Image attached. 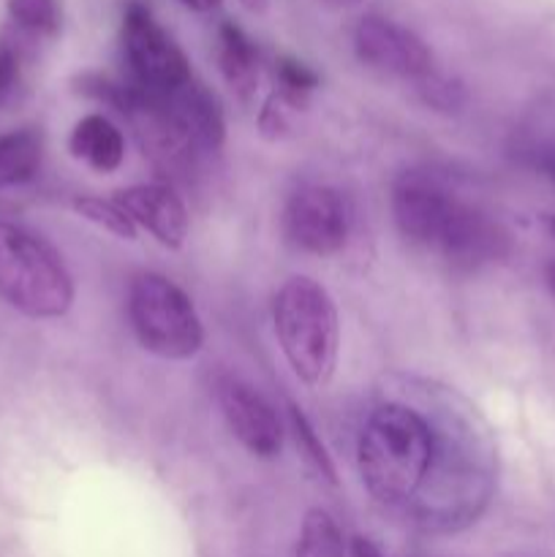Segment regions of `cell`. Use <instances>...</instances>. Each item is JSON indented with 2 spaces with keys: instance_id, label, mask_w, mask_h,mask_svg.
<instances>
[{
  "instance_id": "6da1fadb",
  "label": "cell",
  "mask_w": 555,
  "mask_h": 557,
  "mask_svg": "<svg viewBox=\"0 0 555 557\" xmlns=\"http://www.w3.org/2000/svg\"><path fill=\"white\" fill-rule=\"evenodd\" d=\"M435 457L430 424L414 408L381 406L359 435V476L384 504H403L428 479Z\"/></svg>"
},
{
  "instance_id": "7a4b0ae2",
  "label": "cell",
  "mask_w": 555,
  "mask_h": 557,
  "mask_svg": "<svg viewBox=\"0 0 555 557\" xmlns=\"http://www.w3.org/2000/svg\"><path fill=\"white\" fill-rule=\"evenodd\" d=\"M275 335L288 364L310 386H324L337 362V310L324 286L310 277H288L272 305Z\"/></svg>"
},
{
  "instance_id": "3957f363",
  "label": "cell",
  "mask_w": 555,
  "mask_h": 557,
  "mask_svg": "<svg viewBox=\"0 0 555 557\" xmlns=\"http://www.w3.org/2000/svg\"><path fill=\"white\" fill-rule=\"evenodd\" d=\"M0 297L30 319H58L74 302L63 256L30 228L0 221Z\"/></svg>"
},
{
  "instance_id": "277c9868",
  "label": "cell",
  "mask_w": 555,
  "mask_h": 557,
  "mask_svg": "<svg viewBox=\"0 0 555 557\" xmlns=\"http://www.w3.org/2000/svg\"><path fill=\"white\" fill-rule=\"evenodd\" d=\"M128 319L136 337L163 359H188L205 343V330L194 302L169 277L145 272L131 283Z\"/></svg>"
},
{
  "instance_id": "5b68a950",
  "label": "cell",
  "mask_w": 555,
  "mask_h": 557,
  "mask_svg": "<svg viewBox=\"0 0 555 557\" xmlns=\"http://www.w3.org/2000/svg\"><path fill=\"white\" fill-rule=\"evenodd\" d=\"M123 47L136 87L147 92H172L188 85L190 63L172 36L163 30L145 3H128L123 14Z\"/></svg>"
},
{
  "instance_id": "8992f818",
  "label": "cell",
  "mask_w": 555,
  "mask_h": 557,
  "mask_svg": "<svg viewBox=\"0 0 555 557\" xmlns=\"http://www.w3.org/2000/svg\"><path fill=\"white\" fill-rule=\"evenodd\" d=\"M286 234L297 248L313 256H332L351 234L354 212L346 196L326 185L297 190L286 207Z\"/></svg>"
},
{
  "instance_id": "52a82bcc",
  "label": "cell",
  "mask_w": 555,
  "mask_h": 557,
  "mask_svg": "<svg viewBox=\"0 0 555 557\" xmlns=\"http://www.w3.org/2000/svg\"><path fill=\"white\" fill-rule=\"evenodd\" d=\"M354 49L365 65L384 71V74L417 82L433 74V54H430L428 44L417 33L384 20V16H365L359 22L354 30Z\"/></svg>"
},
{
  "instance_id": "ba28073f",
  "label": "cell",
  "mask_w": 555,
  "mask_h": 557,
  "mask_svg": "<svg viewBox=\"0 0 555 557\" xmlns=\"http://www.w3.org/2000/svg\"><path fill=\"white\" fill-rule=\"evenodd\" d=\"M218 406L234 438L256 457H275L283 444V430L270 403L237 379L218 384Z\"/></svg>"
},
{
  "instance_id": "9c48e42d",
  "label": "cell",
  "mask_w": 555,
  "mask_h": 557,
  "mask_svg": "<svg viewBox=\"0 0 555 557\" xmlns=\"http://www.w3.org/2000/svg\"><path fill=\"white\" fill-rule=\"evenodd\" d=\"M435 250L460 270H477L509 253V234L488 215L457 201Z\"/></svg>"
},
{
  "instance_id": "30bf717a",
  "label": "cell",
  "mask_w": 555,
  "mask_h": 557,
  "mask_svg": "<svg viewBox=\"0 0 555 557\" xmlns=\"http://www.w3.org/2000/svg\"><path fill=\"white\" fill-rule=\"evenodd\" d=\"M457 199L428 180H403L392 196V212L403 237L422 248H439V239L455 212Z\"/></svg>"
},
{
  "instance_id": "8fae6325",
  "label": "cell",
  "mask_w": 555,
  "mask_h": 557,
  "mask_svg": "<svg viewBox=\"0 0 555 557\" xmlns=\"http://www.w3.org/2000/svg\"><path fill=\"white\" fill-rule=\"evenodd\" d=\"M114 205L134 221V226L147 228L166 248H180L188 234V212L180 196L166 185H134L114 196Z\"/></svg>"
},
{
  "instance_id": "7c38bea8",
  "label": "cell",
  "mask_w": 555,
  "mask_h": 557,
  "mask_svg": "<svg viewBox=\"0 0 555 557\" xmlns=\"http://www.w3.org/2000/svg\"><path fill=\"white\" fill-rule=\"evenodd\" d=\"M69 150L96 172H114L125 158L123 134L103 114H87L74 125L69 136Z\"/></svg>"
},
{
  "instance_id": "4fadbf2b",
  "label": "cell",
  "mask_w": 555,
  "mask_h": 557,
  "mask_svg": "<svg viewBox=\"0 0 555 557\" xmlns=\"http://www.w3.org/2000/svg\"><path fill=\"white\" fill-rule=\"evenodd\" d=\"M218 60H221V71L226 76L229 87L237 92L243 101H250L259 87V52H256L254 41L245 36V30L234 22H223L221 33H218Z\"/></svg>"
},
{
  "instance_id": "5bb4252c",
  "label": "cell",
  "mask_w": 555,
  "mask_h": 557,
  "mask_svg": "<svg viewBox=\"0 0 555 557\" xmlns=\"http://www.w3.org/2000/svg\"><path fill=\"white\" fill-rule=\"evenodd\" d=\"M41 136L30 128L0 134V190L36 177L41 166Z\"/></svg>"
},
{
  "instance_id": "9a60e30c",
  "label": "cell",
  "mask_w": 555,
  "mask_h": 557,
  "mask_svg": "<svg viewBox=\"0 0 555 557\" xmlns=\"http://www.w3.org/2000/svg\"><path fill=\"white\" fill-rule=\"evenodd\" d=\"M297 557H343V536L324 509H310L299 531Z\"/></svg>"
},
{
  "instance_id": "2e32d148",
  "label": "cell",
  "mask_w": 555,
  "mask_h": 557,
  "mask_svg": "<svg viewBox=\"0 0 555 557\" xmlns=\"http://www.w3.org/2000/svg\"><path fill=\"white\" fill-rule=\"evenodd\" d=\"M5 9L22 36H54L60 30L58 0H9Z\"/></svg>"
},
{
  "instance_id": "e0dca14e",
  "label": "cell",
  "mask_w": 555,
  "mask_h": 557,
  "mask_svg": "<svg viewBox=\"0 0 555 557\" xmlns=\"http://www.w3.org/2000/svg\"><path fill=\"white\" fill-rule=\"evenodd\" d=\"M74 210L79 212L82 218H87L90 223H96V226L107 228V232L114 234V237L120 239L136 237L134 221H131V218L114 205V201L96 199V196H79V199L74 201Z\"/></svg>"
},
{
  "instance_id": "ac0fdd59",
  "label": "cell",
  "mask_w": 555,
  "mask_h": 557,
  "mask_svg": "<svg viewBox=\"0 0 555 557\" xmlns=\"http://www.w3.org/2000/svg\"><path fill=\"white\" fill-rule=\"evenodd\" d=\"M278 82H281V96L286 101H292L297 107L316 85H319V74L313 69H308L305 63L294 58H281L275 65Z\"/></svg>"
},
{
  "instance_id": "d6986e66",
  "label": "cell",
  "mask_w": 555,
  "mask_h": 557,
  "mask_svg": "<svg viewBox=\"0 0 555 557\" xmlns=\"http://www.w3.org/2000/svg\"><path fill=\"white\" fill-rule=\"evenodd\" d=\"M288 417H292V428H294V435H297L299 449H303L305 455L310 457V462H313V466L319 468L321 476L330 479V482H335V468H332L330 455H326L324 444H321V441H319L316 430L310 428V422H308V419H305V413L299 411L297 406H292V408H288Z\"/></svg>"
},
{
  "instance_id": "ffe728a7",
  "label": "cell",
  "mask_w": 555,
  "mask_h": 557,
  "mask_svg": "<svg viewBox=\"0 0 555 557\" xmlns=\"http://www.w3.org/2000/svg\"><path fill=\"white\" fill-rule=\"evenodd\" d=\"M422 92H424V98L433 103V107L455 109L457 103L462 101L460 85H455V82L439 79V76H433V74L424 76V79H422Z\"/></svg>"
},
{
  "instance_id": "44dd1931",
  "label": "cell",
  "mask_w": 555,
  "mask_h": 557,
  "mask_svg": "<svg viewBox=\"0 0 555 557\" xmlns=\"http://www.w3.org/2000/svg\"><path fill=\"white\" fill-rule=\"evenodd\" d=\"M351 553H354V557H384L373 542H368V539H362V536L354 539Z\"/></svg>"
},
{
  "instance_id": "7402d4cb",
  "label": "cell",
  "mask_w": 555,
  "mask_h": 557,
  "mask_svg": "<svg viewBox=\"0 0 555 557\" xmlns=\"http://www.w3.org/2000/svg\"><path fill=\"white\" fill-rule=\"evenodd\" d=\"M180 3L188 5L190 11H199V14H205V11H215L223 0H180Z\"/></svg>"
},
{
  "instance_id": "603a6c76",
  "label": "cell",
  "mask_w": 555,
  "mask_h": 557,
  "mask_svg": "<svg viewBox=\"0 0 555 557\" xmlns=\"http://www.w3.org/2000/svg\"><path fill=\"white\" fill-rule=\"evenodd\" d=\"M239 3H243L248 11H254V14H261V11H267L270 0H239Z\"/></svg>"
},
{
  "instance_id": "cb8c5ba5",
  "label": "cell",
  "mask_w": 555,
  "mask_h": 557,
  "mask_svg": "<svg viewBox=\"0 0 555 557\" xmlns=\"http://www.w3.org/2000/svg\"><path fill=\"white\" fill-rule=\"evenodd\" d=\"M544 172H547V177L555 183V152L553 156H547V161H544Z\"/></svg>"
},
{
  "instance_id": "d4e9b609",
  "label": "cell",
  "mask_w": 555,
  "mask_h": 557,
  "mask_svg": "<svg viewBox=\"0 0 555 557\" xmlns=\"http://www.w3.org/2000/svg\"><path fill=\"white\" fill-rule=\"evenodd\" d=\"M330 5H337V9H351V5L362 3V0H326Z\"/></svg>"
},
{
  "instance_id": "484cf974",
  "label": "cell",
  "mask_w": 555,
  "mask_h": 557,
  "mask_svg": "<svg viewBox=\"0 0 555 557\" xmlns=\"http://www.w3.org/2000/svg\"><path fill=\"white\" fill-rule=\"evenodd\" d=\"M547 283H550V288L555 292V261H550L547 264Z\"/></svg>"
},
{
  "instance_id": "4316f807",
  "label": "cell",
  "mask_w": 555,
  "mask_h": 557,
  "mask_svg": "<svg viewBox=\"0 0 555 557\" xmlns=\"http://www.w3.org/2000/svg\"><path fill=\"white\" fill-rule=\"evenodd\" d=\"M9 79H5V74H3V69H0V98H3V92L9 90Z\"/></svg>"
},
{
  "instance_id": "83f0119b",
  "label": "cell",
  "mask_w": 555,
  "mask_h": 557,
  "mask_svg": "<svg viewBox=\"0 0 555 557\" xmlns=\"http://www.w3.org/2000/svg\"><path fill=\"white\" fill-rule=\"evenodd\" d=\"M544 223H547V228H550V232H553V237H555V215L544 218Z\"/></svg>"
}]
</instances>
